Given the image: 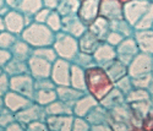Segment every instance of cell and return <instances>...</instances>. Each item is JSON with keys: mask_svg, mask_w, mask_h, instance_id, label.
I'll return each mask as SVG.
<instances>
[{"mask_svg": "<svg viewBox=\"0 0 153 131\" xmlns=\"http://www.w3.org/2000/svg\"><path fill=\"white\" fill-rule=\"evenodd\" d=\"M85 72L87 92L99 102L114 87V82L110 80L105 69L99 65H93L86 69Z\"/></svg>", "mask_w": 153, "mask_h": 131, "instance_id": "cell-1", "label": "cell"}, {"mask_svg": "<svg viewBox=\"0 0 153 131\" xmlns=\"http://www.w3.org/2000/svg\"><path fill=\"white\" fill-rule=\"evenodd\" d=\"M33 49L42 47H52L55 41V32H53L45 23L32 22L20 36Z\"/></svg>", "mask_w": 153, "mask_h": 131, "instance_id": "cell-2", "label": "cell"}, {"mask_svg": "<svg viewBox=\"0 0 153 131\" xmlns=\"http://www.w3.org/2000/svg\"><path fill=\"white\" fill-rule=\"evenodd\" d=\"M53 48L55 49L59 58L69 60L71 63L80 51L79 39L64 31H59L55 33V41H54Z\"/></svg>", "mask_w": 153, "mask_h": 131, "instance_id": "cell-3", "label": "cell"}, {"mask_svg": "<svg viewBox=\"0 0 153 131\" xmlns=\"http://www.w3.org/2000/svg\"><path fill=\"white\" fill-rule=\"evenodd\" d=\"M151 1L149 0H130L124 3L123 7V17L131 26H134L142 19V16L148 10Z\"/></svg>", "mask_w": 153, "mask_h": 131, "instance_id": "cell-4", "label": "cell"}, {"mask_svg": "<svg viewBox=\"0 0 153 131\" xmlns=\"http://www.w3.org/2000/svg\"><path fill=\"white\" fill-rule=\"evenodd\" d=\"M10 89L15 91V92H17L22 96H26L33 100L34 91H36L34 77L30 72L11 76L10 77Z\"/></svg>", "mask_w": 153, "mask_h": 131, "instance_id": "cell-5", "label": "cell"}, {"mask_svg": "<svg viewBox=\"0 0 153 131\" xmlns=\"http://www.w3.org/2000/svg\"><path fill=\"white\" fill-rule=\"evenodd\" d=\"M4 20H5V30L15 33L17 36H21L23 30L34 21L33 17L26 16L25 14H22L20 10L19 11L17 10L16 11H9L4 16Z\"/></svg>", "mask_w": 153, "mask_h": 131, "instance_id": "cell-6", "label": "cell"}, {"mask_svg": "<svg viewBox=\"0 0 153 131\" xmlns=\"http://www.w3.org/2000/svg\"><path fill=\"white\" fill-rule=\"evenodd\" d=\"M15 116H16V120H19L25 127H27L28 124L36 120H45L47 113H45L44 107L37 104L36 102H32L26 108L15 113Z\"/></svg>", "mask_w": 153, "mask_h": 131, "instance_id": "cell-7", "label": "cell"}, {"mask_svg": "<svg viewBox=\"0 0 153 131\" xmlns=\"http://www.w3.org/2000/svg\"><path fill=\"white\" fill-rule=\"evenodd\" d=\"M71 61L58 58L52 66L50 77L56 86H69L70 85V72H71Z\"/></svg>", "mask_w": 153, "mask_h": 131, "instance_id": "cell-8", "label": "cell"}, {"mask_svg": "<svg viewBox=\"0 0 153 131\" xmlns=\"http://www.w3.org/2000/svg\"><path fill=\"white\" fill-rule=\"evenodd\" d=\"M152 61H153L152 54L140 51L129 64V75L131 77H136L146 74H152Z\"/></svg>", "mask_w": 153, "mask_h": 131, "instance_id": "cell-9", "label": "cell"}, {"mask_svg": "<svg viewBox=\"0 0 153 131\" xmlns=\"http://www.w3.org/2000/svg\"><path fill=\"white\" fill-rule=\"evenodd\" d=\"M115 49H117V58L120 59L126 65H129L132 61V59L140 53L138 44L134 36L125 37L120 42V44L115 47Z\"/></svg>", "mask_w": 153, "mask_h": 131, "instance_id": "cell-10", "label": "cell"}, {"mask_svg": "<svg viewBox=\"0 0 153 131\" xmlns=\"http://www.w3.org/2000/svg\"><path fill=\"white\" fill-rule=\"evenodd\" d=\"M100 0H82L77 16L87 27L99 16Z\"/></svg>", "mask_w": 153, "mask_h": 131, "instance_id": "cell-11", "label": "cell"}, {"mask_svg": "<svg viewBox=\"0 0 153 131\" xmlns=\"http://www.w3.org/2000/svg\"><path fill=\"white\" fill-rule=\"evenodd\" d=\"M27 61H28L30 74L34 77V80H37V78L50 77L53 63H50V61L38 57V55H34V54H32Z\"/></svg>", "mask_w": 153, "mask_h": 131, "instance_id": "cell-12", "label": "cell"}, {"mask_svg": "<svg viewBox=\"0 0 153 131\" xmlns=\"http://www.w3.org/2000/svg\"><path fill=\"white\" fill-rule=\"evenodd\" d=\"M92 55L96 65L104 68L105 65H108L110 61H113L117 58V49L115 47H113L105 41H103L100 42V44L97 47V49L94 50V53Z\"/></svg>", "mask_w": 153, "mask_h": 131, "instance_id": "cell-13", "label": "cell"}, {"mask_svg": "<svg viewBox=\"0 0 153 131\" xmlns=\"http://www.w3.org/2000/svg\"><path fill=\"white\" fill-rule=\"evenodd\" d=\"M123 7L124 3H121L120 0H103V1H100L99 15L108 19L109 21L124 19Z\"/></svg>", "mask_w": 153, "mask_h": 131, "instance_id": "cell-14", "label": "cell"}, {"mask_svg": "<svg viewBox=\"0 0 153 131\" xmlns=\"http://www.w3.org/2000/svg\"><path fill=\"white\" fill-rule=\"evenodd\" d=\"M33 100L26 96H22L15 91H9V92L4 96V104H5V108H7L9 110L17 113L19 110L26 108L28 104H31Z\"/></svg>", "mask_w": 153, "mask_h": 131, "instance_id": "cell-15", "label": "cell"}, {"mask_svg": "<svg viewBox=\"0 0 153 131\" xmlns=\"http://www.w3.org/2000/svg\"><path fill=\"white\" fill-rule=\"evenodd\" d=\"M45 123L49 130H56V131H70L72 130L74 124V115H47Z\"/></svg>", "mask_w": 153, "mask_h": 131, "instance_id": "cell-16", "label": "cell"}, {"mask_svg": "<svg viewBox=\"0 0 153 131\" xmlns=\"http://www.w3.org/2000/svg\"><path fill=\"white\" fill-rule=\"evenodd\" d=\"M99 102L88 92H86L82 97H80L76 103L72 106V114L75 116H83L86 118V115L91 112V109L97 106Z\"/></svg>", "mask_w": 153, "mask_h": 131, "instance_id": "cell-17", "label": "cell"}, {"mask_svg": "<svg viewBox=\"0 0 153 131\" xmlns=\"http://www.w3.org/2000/svg\"><path fill=\"white\" fill-rule=\"evenodd\" d=\"M87 26L82 23V21L79 19V16H69V17H62V30L64 32H66L71 34L75 38H80L86 31Z\"/></svg>", "mask_w": 153, "mask_h": 131, "instance_id": "cell-18", "label": "cell"}, {"mask_svg": "<svg viewBox=\"0 0 153 131\" xmlns=\"http://www.w3.org/2000/svg\"><path fill=\"white\" fill-rule=\"evenodd\" d=\"M134 37L138 44L140 51L153 55V28L149 30H135Z\"/></svg>", "mask_w": 153, "mask_h": 131, "instance_id": "cell-19", "label": "cell"}, {"mask_svg": "<svg viewBox=\"0 0 153 131\" xmlns=\"http://www.w3.org/2000/svg\"><path fill=\"white\" fill-rule=\"evenodd\" d=\"M104 69H105L108 76L110 77V80L114 83H115L118 80H120L121 77H124L125 75H129V65H126L125 63H123L118 58H115L108 65H105Z\"/></svg>", "mask_w": 153, "mask_h": 131, "instance_id": "cell-20", "label": "cell"}, {"mask_svg": "<svg viewBox=\"0 0 153 131\" xmlns=\"http://www.w3.org/2000/svg\"><path fill=\"white\" fill-rule=\"evenodd\" d=\"M86 119L91 124V126L99 124H110V113L100 103H98L86 115Z\"/></svg>", "mask_w": 153, "mask_h": 131, "instance_id": "cell-21", "label": "cell"}, {"mask_svg": "<svg viewBox=\"0 0 153 131\" xmlns=\"http://www.w3.org/2000/svg\"><path fill=\"white\" fill-rule=\"evenodd\" d=\"M86 92L85 91H80L77 88H74L72 86H56V95L58 98L65 102L69 106H74L80 97H82Z\"/></svg>", "mask_w": 153, "mask_h": 131, "instance_id": "cell-22", "label": "cell"}, {"mask_svg": "<svg viewBox=\"0 0 153 131\" xmlns=\"http://www.w3.org/2000/svg\"><path fill=\"white\" fill-rule=\"evenodd\" d=\"M88 30H90L98 39H100V41L103 42V41H105L108 33L110 32V21L99 15L90 26H88Z\"/></svg>", "mask_w": 153, "mask_h": 131, "instance_id": "cell-23", "label": "cell"}, {"mask_svg": "<svg viewBox=\"0 0 153 131\" xmlns=\"http://www.w3.org/2000/svg\"><path fill=\"white\" fill-rule=\"evenodd\" d=\"M100 39H98L90 30L87 28V31L79 38V49L80 51L88 54H93L97 47L100 44Z\"/></svg>", "mask_w": 153, "mask_h": 131, "instance_id": "cell-24", "label": "cell"}, {"mask_svg": "<svg viewBox=\"0 0 153 131\" xmlns=\"http://www.w3.org/2000/svg\"><path fill=\"white\" fill-rule=\"evenodd\" d=\"M125 102H126L125 96L120 92V91H119L115 86H114V87L109 91V92L99 100V103H100L105 109H108V110H111L113 108L120 106V104H123V103H125Z\"/></svg>", "mask_w": 153, "mask_h": 131, "instance_id": "cell-25", "label": "cell"}, {"mask_svg": "<svg viewBox=\"0 0 153 131\" xmlns=\"http://www.w3.org/2000/svg\"><path fill=\"white\" fill-rule=\"evenodd\" d=\"M70 86L77 88L80 91L87 92L86 87V72L85 69L76 64H71V72H70Z\"/></svg>", "mask_w": 153, "mask_h": 131, "instance_id": "cell-26", "label": "cell"}, {"mask_svg": "<svg viewBox=\"0 0 153 131\" xmlns=\"http://www.w3.org/2000/svg\"><path fill=\"white\" fill-rule=\"evenodd\" d=\"M4 71L11 77V76H16V75H22V74H27L30 72L28 69V61L27 60H22V59H17L14 58L5 65L3 68Z\"/></svg>", "mask_w": 153, "mask_h": 131, "instance_id": "cell-27", "label": "cell"}, {"mask_svg": "<svg viewBox=\"0 0 153 131\" xmlns=\"http://www.w3.org/2000/svg\"><path fill=\"white\" fill-rule=\"evenodd\" d=\"M10 50L12 53V57L22 60H28L33 54V48L26 41H23L22 38H19Z\"/></svg>", "mask_w": 153, "mask_h": 131, "instance_id": "cell-28", "label": "cell"}, {"mask_svg": "<svg viewBox=\"0 0 153 131\" xmlns=\"http://www.w3.org/2000/svg\"><path fill=\"white\" fill-rule=\"evenodd\" d=\"M47 115H68L72 114V107L62 102L61 99H55L54 102L49 103L48 106L44 107ZM74 115V114H72Z\"/></svg>", "mask_w": 153, "mask_h": 131, "instance_id": "cell-29", "label": "cell"}, {"mask_svg": "<svg viewBox=\"0 0 153 131\" xmlns=\"http://www.w3.org/2000/svg\"><path fill=\"white\" fill-rule=\"evenodd\" d=\"M80 5V0H61L59 6L56 7V11L61 15V17L76 16L79 12Z\"/></svg>", "mask_w": 153, "mask_h": 131, "instance_id": "cell-30", "label": "cell"}, {"mask_svg": "<svg viewBox=\"0 0 153 131\" xmlns=\"http://www.w3.org/2000/svg\"><path fill=\"white\" fill-rule=\"evenodd\" d=\"M55 99H58L56 88L55 89H36L34 91L33 102H36L37 104H39L42 107L48 106L49 103L54 102Z\"/></svg>", "mask_w": 153, "mask_h": 131, "instance_id": "cell-31", "label": "cell"}, {"mask_svg": "<svg viewBox=\"0 0 153 131\" xmlns=\"http://www.w3.org/2000/svg\"><path fill=\"white\" fill-rule=\"evenodd\" d=\"M130 108L134 113V115L138 119H141L143 121L145 116L151 112V109L153 108V102L151 99H145V100H138V102H132L129 103Z\"/></svg>", "mask_w": 153, "mask_h": 131, "instance_id": "cell-32", "label": "cell"}, {"mask_svg": "<svg viewBox=\"0 0 153 131\" xmlns=\"http://www.w3.org/2000/svg\"><path fill=\"white\" fill-rule=\"evenodd\" d=\"M42 6H43L42 0H22V3L19 6V10L26 16L33 17L42 9Z\"/></svg>", "mask_w": 153, "mask_h": 131, "instance_id": "cell-33", "label": "cell"}, {"mask_svg": "<svg viewBox=\"0 0 153 131\" xmlns=\"http://www.w3.org/2000/svg\"><path fill=\"white\" fill-rule=\"evenodd\" d=\"M110 30L121 33L124 37H131V36H134V32H135L134 26H131L124 19L110 21Z\"/></svg>", "mask_w": 153, "mask_h": 131, "instance_id": "cell-34", "label": "cell"}, {"mask_svg": "<svg viewBox=\"0 0 153 131\" xmlns=\"http://www.w3.org/2000/svg\"><path fill=\"white\" fill-rule=\"evenodd\" d=\"M135 30H149L153 28V1H151L148 10L146 11V14L142 16V19L140 20L135 25Z\"/></svg>", "mask_w": 153, "mask_h": 131, "instance_id": "cell-35", "label": "cell"}, {"mask_svg": "<svg viewBox=\"0 0 153 131\" xmlns=\"http://www.w3.org/2000/svg\"><path fill=\"white\" fill-rule=\"evenodd\" d=\"M126 103H132V102H138V100H145V99H151V95L148 89L146 88H137L134 87L130 93L125 97ZM152 100V99H151Z\"/></svg>", "mask_w": 153, "mask_h": 131, "instance_id": "cell-36", "label": "cell"}, {"mask_svg": "<svg viewBox=\"0 0 153 131\" xmlns=\"http://www.w3.org/2000/svg\"><path fill=\"white\" fill-rule=\"evenodd\" d=\"M45 25L52 30L53 32H59L62 30V17L56 10H52L45 21Z\"/></svg>", "mask_w": 153, "mask_h": 131, "instance_id": "cell-37", "label": "cell"}, {"mask_svg": "<svg viewBox=\"0 0 153 131\" xmlns=\"http://www.w3.org/2000/svg\"><path fill=\"white\" fill-rule=\"evenodd\" d=\"M72 63L76 64V65H79V66H81V68H83L85 70L93 66V65H96L93 55L88 54V53H83V51H79L77 55H76L75 59L72 60Z\"/></svg>", "mask_w": 153, "mask_h": 131, "instance_id": "cell-38", "label": "cell"}, {"mask_svg": "<svg viewBox=\"0 0 153 131\" xmlns=\"http://www.w3.org/2000/svg\"><path fill=\"white\" fill-rule=\"evenodd\" d=\"M33 54L34 55H38V57H41L50 63H54L59 57L56 54V51L55 49L52 47H42V48H36L33 49Z\"/></svg>", "mask_w": 153, "mask_h": 131, "instance_id": "cell-39", "label": "cell"}, {"mask_svg": "<svg viewBox=\"0 0 153 131\" xmlns=\"http://www.w3.org/2000/svg\"><path fill=\"white\" fill-rule=\"evenodd\" d=\"M20 36L12 33L10 31H1L0 32V48L1 49H11V47L15 44Z\"/></svg>", "mask_w": 153, "mask_h": 131, "instance_id": "cell-40", "label": "cell"}, {"mask_svg": "<svg viewBox=\"0 0 153 131\" xmlns=\"http://www.w3.org/2000/svg\"><path fill=\"white\" fill-rule=\"evenodd\" d=\"M120 92L126 97L127 95L130 93V91L134 88V85H132V78L130 75H125L124 77H121L120 80H118L115 83H114Z\"/></svg>", "mask_w": 153, "mask_h": 131, "instance_id": "cell-41", "label": "cell"}, {"mask_svg": "<svg viewBox=\"0 0 153 131\" xmlns=\"http://www.w3.org/2000/svg\"><path fill=\"white\" fill-rule=\"evenodd\" d=\"M131 78H132V85H134V87L148 89V86H149L151 80H152V74H146V75L136 76V77H131Z\"/></svg>", "mask_w": 153, "mask_h": 131, "instance_id": "cell-42", "label": "cell"}, {"mask_svg": "<svg viewBox=\"0 0 153 131\" xmlns=\"http://www.w3.org/2000/svg\"><path fill=\"white\" fill-rule=\"evenodd\" d=\"M16 120V116L15 113L9 110L7 108H4V110L0 113V126L3 129H6L12 121Z\"/></svg>", "mask_w": 153, "mask_h": 131, "instance_id": "cell-43", "label": "cell"}, {"mask_svg": "<svg viewBox=\"0 0 153 131\" xmlns=\"http://www.w3.org/2000/svg\"><path fill=\"white\" fill-rule=\"evenodd\" d=\"M34 87L36 89H55L56 85L52 80V77H44L34 80Z\"/></svg>", "mask_w": 153, "mask_h": 131, "instance_id": "cell-44", "label": "cell"}, {"mask_svg": "<svg viewBox=\"0 0 153 131\" xmlns=\"http://www.w3.org/2000/svg\"><path fill=\"white\" fill-rule=\"evenodd\" d=\"M72 130L76 131H87L91 130V124L83 116H75L74 115V124H72Z\"/></svg>", "mask_w": 153, "mask_h": 131, "instance_id": "cell-45", "label": "cell"}, {"mask_svg": "<svg viewBox=\"0 0 153 131\" xmlns=\"http://www.w3.org/2000/svg\"><path fill=\"white\" fill-rule=\"evenodd\" d=\"M124 38H125V37H124L121 33L110 30V32L108 33V36H107V38H105V42L109 43V44L113 45V47H118Z\"/></svg>", "mask_w": 153, "mask_h": 131, "instance_id": "cell-46", "label": "cell"}, {"mask_svg": "<svg viewBox=\"0 0 153 131\" xmlns=\"http://www.w3.org/2000/svg\"><path fill=\"white\" fill-rule=\"evenodd\" d=\"M10 91V76L4 71L0 75V96L4 97Z\"/></svg>", "mask_w": 153, "mask_h": 131, "instance_id": "cell-47", "label": "cell"}, {"mask_svg": "<svg viewBox=\"0 0 153 131\" xmlns=\"http://www.w3.org/2000/svg\"><path fill=\"white\" fill-rule=\"evenodd\" d=\"M50 11L52 10H49V9H41L39 11L37 12V14L33 16V19H34V22H39V23H45V21H47V19H48V16H49V14H50Z\"/></svg>", "mask_w": 153, "mask_h": 131, "instance_id": "cell-48", "label": "cell"}, {"mask_svg": "<svg viewBox=\"0 0 153 131\" xmlns=\"http://www.w3.org/2000/svg\"><path fill=\"white\" fill-rule=\"evenodd\" d=\"M11 59H12L11 50L10 49H1V48H0V66L4 68Z\"/></svg>", "mask_w": 153, "mask_h": 131, "instance_id": "cell-49", "label": "cell"}, {"mask_svg": "<svg viewBox=\"0 0 153 131\" xmlns=\"http://www.w3.org/2000/svg\"><path fill=\"white\" fill-rule=\"evenodd\" d=\"M26 130H39V131H44V130H49L48 125L45 123V120H36L31 124L27 125Z\"/></svg>", "mask_w": 153, "mask_h": 131, "instance_id": "cell-50", "label": "cell"}, {"mask_svg": "<svg viewBox=\"0 0 153 131\" xmlns=\"http://www.w3.org/2000/svg\"><path fill=\"white\" fill-rule=\"evenodd\" d=\"M142 129L143 130H153V108L145 116V119L142 121Z\"/></svg>", "mask_w": 153, "mask_h": 131, "instance_id": "cell-51", "label": "cell"}, {"mask_svg": "<svg viewBox=\"0 0 153 131\" xmlns=\"http://www.w3.org/2000/svg\"><path fill=\"white\" fill-rule=\"evenodd\" d=\"M43 1V5L49 9V10H56V7L59 6L61 0H42Z\"/></svg>", "mask_w": 153, "mask_h": 131, "instance_id": "cell-52", "label": "cell"}, {"mask_svg": "<svg viewBox=\"0 0 153 131\" xmlns=\"http://www.w3.org/2000/svg\"><path fill=\"white\" fill-rule=\"evenodd\" d=\"M26 127H25L19 120H15V121H12L5 130H9V131H11V130H25Z\"/></svg>", "mask_w": 153, "mask_h": 131, "instance_id": "cell-53", "label": "cell"}, {"mask_svg": "<svg viewBox=\"0 0 153 131\" xmlns=\"http://www.w3.org/2000/svg\"><path fill=\"white\" fill-rule=\"evenodd\" d=\"M6 3L11 7H19L20 4L22 3V0H6Z\"/></svg>", "mask_w": 153, "mask_h": 131, "instance_id": "cell-54", "label": "cell"}, {"mask_svg": "<svg viewBox=\"0 0 153 131\" xmlns=\"http://www.w3.org/2000/svg\"><path fill=\"white\" fill-rule=\"evenodd\" d=\"M148 92H149V95H151V99H152V102H153V75H152L151 83H149V86H148Z\"/></svg>", "mask_w": 153, "mask_h": 131, "instance_id": "cell-55", "label": "cell"}, {"mask_svg": "<svg viewBox=\"0 0 153 131\" xmlns=\"http://www.w3.org/2000/svg\"><path fill=\"white\" fill-rule=\"evenodd\" d=\"M1 31H5V20L0 15V32Z\"/></svg>", "mask_w": 153, "mask_h": 131, "instance_id": "cell-56", "label": "cell"}, {"mask_svg": "<svg viewBox=\"0 0 153 131\" xmlns=\"http://www.w3.org/2000/svg\"><path fill=\"white\" fill-rule=\"evenodd\" d=\"M5 108V104H4V97L0 96V113H1Z\"/></svg>", "mask_w": 153, "mask_h": 131, "instance_id": "cell-57", "label": "cell"}, {"mask_svg": "<svg viewBox=\"0 0 153 131\" xmlns=\"http://www.w3.org/2000/svg\"><path fill=\"white\" fill-rule=\"evenodd\" d=\"M3 72H4V69H3V68H1V66H0V75H1V74H3Z\"/></svg>", "mask_w": 153, "mask_h": 131, "instance_id": "cell-58", "label": "cell"}, {"mask_svg": "<svg viewBox=\"0 0 153 131\" xmlns=\"http://www.w3.org/2000/svg\"><path fill=\"white\" fill-rule=\"evenodd\" d=\"M121 3H126V1H130V0H120Z\"/></svg>", "mask_w": 153, "mask_h": 131, "instance_id": "cell-59", "label": "cell"}, {"mask_svg": "<svg viewBox=\"0 0 153 131\" xmlns=\"http://www.w3.org/2000/svg\"><path fill=\"white\" fill-rule=\"evenodd\" d=\"M152 75H153V61H152Z\"/></svg>", "mask_w": 153, "mask_h": 131, "instance_id": "cell-60", "label": "cell"}]
</instances>
